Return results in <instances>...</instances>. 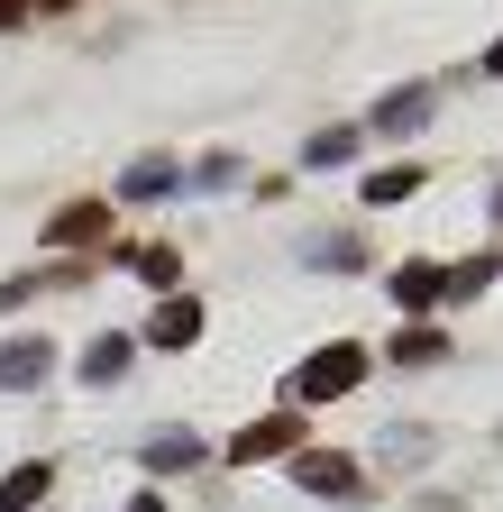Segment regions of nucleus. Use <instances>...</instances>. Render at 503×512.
<instances>
[{
    "mask_svg": "<svg viewBox=\"0 0 503 512\" xmlns=\"http://www.w3.org/2000/svg\"><path fill=\"white\" fill-rule=\"evenodd\" d=\"M357 375H366V348H357V339H330V348H311V357L293 366L284 403H339V394H348Z\"/></svg>",
    "mask_w": 503,
    "mask_h": 512,
    "instance_id": "nucleus-1",
    "label": "nucleus"
},
{
    "mask_svg": "<svg viewBox=\"0 0 503 512\" xmlns=\"http://www.w3.org/2000/svg\"><path fill=\"white\" fill-rule=\"evenodd\" d=\"M284 448H311L293 403H284V412H266V421H247V430L229 439V458H238V467H257V458H284Z\"/></svg>",
    "mask_w": 503,
    "mask_h": 512,
    "instance_id": "nucleus-2",
    "label": "nucleus"
},
{
    "mask_svg": "<svg viewBox=\"0 0 503 512\" xmlns=\"http://www.w3.org/2000/svg\"><path fill=\"white\" fill-rule=\"evenodd\" d=\"M293 485L321 494V503H348L357 494V458H339V448H302V458H293Z\"/></svg>",
    "mask_w": 503,
    "mask_h": 512,
    "instance_id": "nucleus-3",
    "label": "nucleus"
},
{
    "mask_svg": "<svg viewBox=\"0 0 503 512\" xmlns=\"http://www.w3.org/2000/svg\"><path fill=\"white\" fill-rule=\"evenodd\" d=\"M430 110H439V83H403L394 101H375V138H412V128H430Z\"/></svg>",
    "mask_w": 503,
    "mask_h": 512,
    "instance_id": "nucleus-4",
    "label": "nucleus"
},
{
    "mask_svg": "<svg viewBox=\"0 0 503 512\" xmlns=\"http://www.w3.org/2000/svg\"><path fill=\"white\" fill-rule=\"evenodd\" d=\"M46 375H55V348L46 339H10V348H0V394H37Z\"/></svg>",
    "mask_w": 503,
    "mask_h": 512,
    "instance_id": "nucleus-5",
    "label": "nucleus"
},
{
    "mask_svg": "<svg viewBox=\"0 0 503 512\" xmlns=\"http://www.w3.org/2000/svg\"><path fill=\"white\" fill-rule=\"evenodd\" d=\"M193 339H202V302L193 293H165L156 320H147V348H193Z\"/></svg>",
    "mask_w": 503,
    "mask_h": 512,
    "instance_id": "nucleus-6",
    "label": "nucleus"
},
{
    "mask_svg": "<svg viewBox=\"0 0 503 512\" xmlns=\"http://www.w3.org/2000/svg\"><path fill=\"white\" fill-rule=\"evenodd\" d=\"M138 458H147L156 476H183V467H202V439L183 430V421H165V430H147V439H138Z\"/></svg>",
    "mask_w": 503,
    "mask_h": 512,
    "instance_id": "nucleus-7",
    "label": "nucleus"
},
{
    "mask_svg": "<svg viewBox=\"0 0 503 512\" xmlns=\"http://www.w3.org/2000/svg\"><path fill=\"white\" fill-rule=\"evenodd\" d=\"M101 229H110V211H101V202H65V211H55L37 238H46V247H92Z\"/></svg>",
    "mask_w": 503,
    "mask_h": 512,
    "instance_id": "nucleus-8",
    "label": "nucleus"
},
{
    "mask_svg": "<svg viewBox=\"0 0 503 512\" xmlns=\"http://www.w3.org/2000/svg\"><path fill=\"white\" fill-rule=\"evenodd\" d=\"M129 357H138V339H119V330L92 339V348H83V384H119V375H129Z\"/></svg>",
    "mask_w": 503,
    "mask_h": 512,
    "instance_id": "nucleus-9",
    "label": "nucleus"
},
{
    "mask_svg": "<svg viewBox=\"0 0 503 512\" xmlns=\"http://www.w3.org/2000/svg\"><path fill=\"white\" fill-rule=\"evenodd\" d=\"M46 485H55V467H37V458H28V467H10V476H0V512H37V503H46Z\"/></svg>",
    "mask_w": 503,
    "mask_h": 512,
    "instance_id": "nucleus-10",
    "label": "nucleus"
},
{
    "mask_svg": "<svg viewBox=\"0 0 503 512\" xmlns=\"http://www.w3.org/2000/svg\"><path fill=\"white\" fill-rule=\"evenodd\" d=\"M174 183H183V174H174L165 156H138L129 174H119V192H129V202H165V192H174Z\"/></svg>",
    "mask_w": 503,
    "mask_h": 512,
    "instance_id": "nucleus-11",
    "label": "nucleus"
},
{
    "mask_svg": "<svg viewBox=\"0 0 503 512\" xmlns=\"http://www.w3.org/2000/svg\"><path fill=\"white\" fill-rule=\"evenodd\" d=\"M394 302H403V311H430V302H439V266H430V256L394 266Z\"/></svg>",
    "mask_w": 503,
    "mask_h": 512,
    "instance_id": "nucleus-12",
    "label": "nucleus"
},
{
    "mask_svg": "<svg viewBox=\"0 0 503 512\" xmlns=\"http://www.w3.org/2000/svg\"><path fill=\"white\" fill-rule=\"evenodd\" d=\"M385 357H394V366H439V357H449V330H421V320H412Z\"/></svg>",
    "mask_w": 503,
    "mask_h": 512,
    "instance_id": "nucleus-13",
    "label": "nucleus"
},
{
    "mask_svg": "<svg viewBox=\"0 0 503 512\" xmlns=\"http://www.w3.org/2000/svg\"><path fill=\"white\" fill-rule=\"evenodd\" d=\"M302 266H330V275H348V266H366V238H311V247H302Z\"/></svg>",
    "mask_w": 503,
    "mask_h": 512,
    "instance_id": "nucleus-14",
    "label": "nucleus"
},
{
    "mask_svg": "<svg viewBox=\"0 0 503 512\" xmlns=\"http://www.w3.org/2000/svg\"><path fill=\"white\" fill-rule=\"evenodd\" d=\"M421 192V165H385V174H366V202L385 211V202H412Z\"/></svg>",
    "mask_w": 503,
    "mask_h": 512,
    "instance_id": "nucleus-15",
    "label": "nucleus"
},
{
    "mask_svg": "<svg viewBox=\"0 0 503 512\" xmlns=\"http://www.w3.org/2000/svg\"><path fill=\"white\" fill-rule=\"evenodd\" d=\"M348 156H357V128H321V138L302 147V165H311V174H330V165H348Z\"/></svg>",
    "mask_w": 503,
    "mask_h": 512,
    "instance_id": "nucleus-16",
    "label": "nucleus"
},
{
    "mask_svg": "<svg viewBox=\"0 0 503 512\" xmlns=\"http://www.w3.org/2000/svg\"><path fill=\"white\" fill-rule=\"evenodd\" d=\"M503 275V256H467V266H449V275H439V293H485Z\"/></svg>",
    "mask_w": 503,
    "mask_h": 512,
    "instance_id": "nucleus-17",
    "label": "nucleus"
},
{
    "mask_svg": "<svg viewBox=\"0 0 503 512\" xmlns=\"http://www.w3.org/2000/svg\"><path fill=\"white\" fill-rule=\"evenodd\" d=\"M119 266L147 275V284H174V247H119Z\"/></svg>",
    "mask_w": 503,
    "mask_h": 512,
    "instance_id": "nucleus-18",
    "label": "nucleus"
},
{
    "mask_svg": "<svg viewBox=\"0 0 503 512\" xmlns=\"http://www.w3.org/2000/svg\"><path fill=\"white\" fill-rule=\"evenodd\" d=\"M193 183H202V192H229V183H247V165L220 147V156H202V165H193Z\"/></svg>",
    "mask_w": 503,
    "mask_h": 512,
    "instance_id": "nucleus-19",
    "label": "nucleus"
},
{
    "mask_svg": "<svg viewBox=\"0 0 503 512\" xmlns=\"http://www.w3.org/2000/svg\"><path fill=\"white\" fill-rule=\"evenodd\" d=\"M421 448H430V430H412V421H394V430H385V458H394V467H412Z\"/></svg>",
    "mask_w": 503,
    "mask_h": 512,
    "instance_id": "nucleus-20",
    "label": "nucleus"
},
{
    "mask_svg": "<svg viewBox=\"0 0 503 512\" xmlns=\"http://www.w3.org/2000/svg\"><path fill=\"white\" fill-rule=\"evenodd\" d=\"M37 284H46V275H10V284H0V311H19V302H37Z\"/></svg>",
    "mask_w": 503,
    "mask_h": 512,
    "instance_id": "nucleus-21",
    "label": "nucleus"
},
{
    "mask_svg": "<svg viewBox=\"0 0 503 512\" xmlns=\"http://www.w3.org/2000/svg\"><path fill=\"white\" fill-rule=\"evenodd\" d=\"M485 74H503V37H494V46H485Z\"/></svg>",
    "mask_w": 503,
    "mask_h": 512,
    "instance_id": "nucleus-22",
    "label": "nucleus"
},
{
    "mask_svg": "<svg viewBox=\"0 0 503 512\" xmlns=\"http://www.w3.org/2000/svg\"><path fill=\"white\" fill-rule=\"evenodd\" d=\"M37 10H74V0H28V19H37Z\"/></svg>",
    "mask_w": 503,
    "mask_h": 512,
    "instance_id": "nucleus-23",
    "label": "nucleus"
},
{
    "mask_svg": "<svg viewBox=\"0 0 503 512\" xmlns=\"http://www.w3.org/2000/svg\"><path fill=\"white\" fill-rule=\"evenodd\" d=\"M129 512H165V503H156V494H138V503H129Z\"/></svg>",
    "mask_w": 503,
    "mask_h": 512,
    "instance_id": "nucleus-24",
    "label": "nucleus"
},
{
    "mask_svg": "<svg viewBox=\"0 0 503 512\" xmlns=\"http://www.w3.org/2000/svg\"><path fill=\"white\" fill-rule=\"evenodd\" d=\"M494 220H503V183H494Z\"/></svg>",
    "mask_w": 503,
    "mask_h": 512,
    "instance_id": "nucleus-25",
    "label": "nucleus"
}]
</instances>
